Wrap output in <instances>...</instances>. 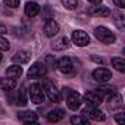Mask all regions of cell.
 Instances as JSON below:
<instances>
[{
	"label": "cell",
	"mask_w": 125,
	"mask_h": 125,
	"mask_svg": "<svg viewBox=\"0 0 125 125\" xmlns=\"http://www.w3.org/2000/svg\"><path fill=\"white\" fill-rule=\"evenodd\" d=\"M62 94L65 97V102H66V106L71 109V110H78L81 107V103H83V97L80 93L71 90V88H63L62 90Z\"/></svg>",
	"instance_id": "6da1fadb"
},
{
	"label": "cell",
	"mask_w": 125,
	"mask_h": 125,
	"mask_svg": "<svg viewBox=\"0 0 125 125\" xmlns=\"http://www.w3.org/2000/svg\"><path fill=\"white\" fill-rule=\"evenodd\" d=\"M94 35H96V38H97L99 41H102V43H104V44H112V43H115V40H116L115 34H113L109 28H106V27H97V28L94 30Z\"/></svg>",
	"instance_id": "7a4b0ae2"
},
{
	"label": "cell",
	"mask_w": 125,
	"mask_h": 125,
	"mask_svg": "<svg viewBox=\"0 0 125 125\" xmlns=\"http://www.w3.org/2000/svg\"><path fill=\"white\" fill-rule=\"evenodd\" d=\"M28 94H30L31 102L35 103V104L43 103L44 99H46V94H44V91H43L41 84H37V83H35V84H31V87L28 88Z\"/></svg>",
	"instance_id": "3957f363"
},
{
	"label": "cell",
	"mask_w": 125,
	"mask_h": 125,
	"mask_svg": "<svg viewBox=\"0 0 125 125\" xmlns=\"http://www.w3.org/2000/svg\"><path fill=\"white\" fill-rule=\"evenodd\" d=\"M43 91H44V94L49 97V100L50 102H53V103H57L59 100H60V96H59V91L56 90V87H54V84L50 81V80H44L43 81Z\"/></svg>",
	"instance_id": "277c9868"
},
{
	"label": "cell",
	"mask_w": 125,
	"mask_h": 125,
	"mask_svg": "<svg viewBox=\"0 0 125 125\" xmlns=\"http://www.w3.org/2000/svg\"><path fill=\"white\" fill-rule=\"evenodd\" d=\"M83 115L85 116V118H88V119H93V121H99V122H102V121H104V113L102 112V110H99L97 109V106H90V104H87V107L83 110Z\"/></svg>",
	"instance_id": "5b68a950"
},
{
	"label": "cell",
	"mask_w": 125,
	"mask_h": 125,
	"mask_svg": "<svg viewBox=\"0 0 125 125\" xmlns=\"http://www.w3.org/2000/svg\"><path fill=\"white\" fill-rule=\"evenodd\" d=\"M71 40H72V43H74L75 46H78V47H85V46L90 43L88 34H87L85 31H81V30L74 31L72 35H71Z\"/></svg>",
	"instance_id": "8992f818"
},
{
	"label": "cell",
	"mask_w": 125,
	"mask_h": 125,
	"mask_svg": "<svg viewBox=\"0 0 125 125\" xmlns=\"http://www.w3.org/2000/svg\"><path fill=\"white\" fill-rule=\"evenodd\" d=\"M46 74H47V66H46V63H41V62H35L28 69V77L30 78H41Z\"/></svg>",
	"instance_id": "52a82bcc"
},
{
	"label": "cell",
	"mask_w": 125,
	"mask_h": 125,
	"mask_svg": "<svg viewBox=\"0 0 125 125\" xmlns=\"http://www.w3.org/2000/svg\"><path fill=\"white\" fill-rule=\"evenodd\" d=\"M60 72L63 74H71L74 71V63H72V59L71 57H62L57 60V66H56Z\"/></svg>",
	"instance_id": "ba28073f"
},
{
	"label": "cell",
	"mask_w": 125,
	"mask_h": 125,
	"mask_svg": "<svg viewBox=\"0 0 125 125\" xmlns=\"http://www.w3.org/2000/svg\"><path fill=\"white\" fill-rule=\"evenodd\" d=\"M93 78L99 83H107L112 78V72L106 68H97L93 71Z\"/></svg>",
	"instance_id": "9c48e42d"
},
{
	"label": "cell",
	"mask_w": 125,
	"mask_h": 125,
	"mask_svg": "<svg viewBox=\"0 0 125 125\" xmlns=\"http://www.w3.org/2000/svg\"><path fill=\"white\" fill-rule=\"evenodd\" d=\"M84 102L87 103V104H90V106H99L102 102H103V99L100 97V94L96 91V90H93V91H87L85 94H84Z\"/></svg>",
	"instance_id": "30bf717a"
},
{
	"label": "cell",
	"mask_w": 125,
	"mask_h": 125,
	"mask_svg": "<svg viewBox=\"0 0 125 125\" xmlns=\"http://www.w3.org/2000/svg\"><path fill=\"white\" fill-rule=\"evenodd\" d=\"M59 32V24L53 19H47L44 24V34L47 37H54Z\"/></svg>",
	"instance_id": "8fae6325"
},
{
	"label": "cell",
	"mask_w": 125,
	"mask_h": 125,
	"mask_svg": "<svg viewBox=\"0 0 125 125\" xmlns=\"http://www.w3.org/2000/svg\"><path fill=\"white\" fill-rule=\"evenodd\" d=\"M18 119L24 124H35L37 122V113L31 110H24L18 113Z\"/></svg>",
	"instance_id": "7c38bea8"
},
{
	"label": "cell",
	"mask_w": 125,
	"mask_h": 125,
	"mask_svg": "<svg viewBox=\"0 0 125 125\" xmlns=\"http://www.w3.org/2000/svg\"><path fill=\"white\" fill-rule=\"evenodd\" d=\"M69 46H71V41H69L68 37H60V38H57L54 43H52V49L56 50V52L66 50V49H69Z\"/></svg>",
	"instance_id": "4fadbf2b"
},
{
	"label": "cell",
	"mask_w": 125,
	"mask_h": 125,
	"mask_svg": "<svg viewBox=\"0 0 125 125\" xmlns=\"http://www.w3.org/2000/svg\"><path fill=\"white\" fill-rule=\"evenodd\" d=\"M96 91L100 94V97L103 99V100H109L113 94H116V88L115 87H109V85H102V87H99V88H96Z\"/></svg>",
	"instance_id": "5bb4252c"
},
{
	"label": "cell",
	"mask_w": 125,
	"mask_h": 125,
	"mask_svg": "<svg viewBox=\"0 0 125 125\" xmlns=\"http://www.w3.org/2000/svg\"><path fill=\"white\" fill-rule=\"evenodd\" d=\"M24 10H25V15H27L28 18H34V16L38 15L40 6H38V3H35V2H28V3L25 5Z\"/></svg>",
	"instance_id": "9a60e30c"
},
{
	"label": "cell",
	"mask_w": 125,
	"mask_h": 125,
	"mask_svg": "<svg viewBox=\"0 0 125 125\" xmlns=\"http://www.w3.org/2000/svg\"><path fill=\"white\" fill-rule=\"evenodd\" d=\"M30 57H31V54L28 53V52H25V50H21V52H18L13 57H12V60L15 62V63H19V65H22V63H27V62H30Z\"/></svg>",
	"instance_id": "2e32d148"
},
{
	"label": "cell",
	"mask_w": 125,
	"mask_h": 125,
	"mask_svg": "<svg viewBox=\"0 0 125 125\" xmlns=\"http://www.w3.org/2000/svg\"><path fill=\"white\" fill-rule=\"evenodd\" d=\"M16 87V81L13 78H0V90H5V91H10Z\"/></svg>",
	"instance_id": "e0dca14e"
},
{
	"label": "cell",
	"mask_w": 125,
	"mask_h": 125,
	"mask_svg": "<svg viewBox=\"0 0 125 125\" xmlns=\"http://www.w3.org/2000/svg\"><path fill=\"white\" fill-rule=\"evenodd\" d=\"M63 116H65L63 109H53V110H50L47 113V121L49 122H57V121H60Z\"/></svg>",
	"instance_id": "ac0fdd59"
},
{
	"label": "cell",
	"mask_w": 125,
	"mask_h": 125,
	"mask_svg": "<svg viewBox=\"0 0 125 125\" xmlns=\"http://www.w3.org/2000/svg\"><path fill=\"white\" fill-rule=\"evenodd\" d=\"M90 15L99 16V18H106V16L110 15V10H109V8H106V6H97V8H93V9L90 10Z\"/></svg>",
	"instance_id": "d6986e66"
},
{
	"label": "cell",
	"mask_w": 125,
	"mask_h": 125,
	"mask_svg": "<svg viewBox=\"0 0 125 125\" xmlns=\"http://www.w3.org/2000/svg\"><path fill=\"white\" fill-rule=\"evenodd\" d=\"M6 75L9 77V78H19L21 75H22V68L19 66V65H12V66H9L8 69H6Z\"/></svg>",
	"instance_id": "ffe728a7"
},
{
	"label": "cell",
	"mask_w": 125,
	"mask_h": 125,
	"mask_svg": "<svg viewBox=\"0 0 125 125\" xmlns=\"http://www.w3.org/2000/svg\"><path fill=\"white\" fill-rule=\"evenodd\" d=\"M112 65L116 71L119 72H125V60L122 57H113L112 59Z\"/></svg>",
	"instance_id": "44dd1931"
},
{
	"label": "cell",
	"mask_w": 125,
	"mask_h": 125,
	"mask_svg": "<svg viewBox=\"0 0 125 125\" xmlns=\"http://www.w3.org/2000/svg\"><path fill=\"white\" fill-rule=\"evenodd\" d=\"M16 103L21 104V106H25V104L28 103V100H27V97H25V88H21L19 93L16 94Z\"/></svg>",
	"instance_id": "7402d4cb"
},
{
	"label": "cell",
	"mask_w": 125,
	"mask_h": 125,
	"mask_svg": "<svg viewBox=\"0 0 125 125\" xmlns=\"http://www.w3.org/2000/svg\"><path fill=\"white\" fill-rule=\"evenodd\" d=\"M71 122L75 124V125H87V124L90 122V119L85 118L84 115H83V116H72V118H71Z\"/></svg>",
	"instance_id": "603a6c76"
},
{
	"label": "cell",
	"mask_w": 125,
	"mask_h": 125,
	"mask_svg": "<svg viewBox=\"0 0 125 125\" xmlns=\"http://www.w3.org/2000/svg\"><path fill=\"white\" fill-rule=\"evenodd\" d=\"M60 2L63 5V8H66L68 10H74L78 6V0H60Z\"/></svg>",
	"instance_id": "cb8c5ba5"
},
{
	"label": "cell",
	"mask_w": 125,
	"mask_h": 125,
	"mask_svg": "<svg viewBox=\"0 0 125 125\" xmlns=\"http://www.w3.org/2000/svg\"><path fill=\"white\" fill-rule=\"evenodd\" d=\"M46 66H52V68H56L57 66V60L53 57V56H46Z\"/></svg>",
	"instance_id": "d4e9b609"
},
{
	"label": "cell",
	"mask_w": 125,
	"mask_h": 125,
	"mask_svg": "<svg viewBox=\"0 0 125 125\" xmlns=\"http://www.w3.org/2000/svg\"><path fill=\"white\" fill-rule=\"evenodd\" d=\"M10 49V44L6 38H3L2 35H0V50H9Z\"/></svg>",
	"instance_id": "484cf974"
},
{
	"label": "cell",
	"mask_w": 125,
	"mask_h": 125,
	"mask_svg": "<svg viewBox=\"0 0 125 125\" xmlns=\"http://www.w3.org/2000/svg\"><path fill=\"white\" fill-rule=\"evenodd\" d=\"M3 2H5V5H8L9 8H18L19 6V0H3Z\"/></svg>",
	"instance_id": "4316f807"
},
{
	"label": "cell",
	"mask_w": 125,
	"mask_h": 125,
	"mask_svg": "<svg viewBox=\"0 0 125 125\" xmlns=\"http://www.w3.org/2000/svg\"><path fill=\"white\" fill-rule=\"evenodd\" d=\"M115 121H116L119 125H122V124L125 122V113H122V112H121V113H116V115H115Z\"/></svg>",
	"instance_id": "83f0119b"
},
{
	"label": "cell",
	"mask_w": 125,
	"mask_h": 125,
	"mask_svg": "<svg viewBox=\"0 0 125 125\" xmlns=\"http://www.w3.org/2000/svg\"><path fill=\"white\" fill-rule=\"evenodd\" d=\"M115 16H116V24H118V27H119L121 30H124V24H122V21H124V16H122V15H119V13H116Z\"/></svg>",
	"instance_id": "f1b7e54d"
},
{
	"label": "cell",
	"mask_w": 125,
	"mask_h": 125,
	"mask_svg": "<svg viewBox=\"0 0 125 125\" xmlns=\"http://www.w3.org/2000/svg\"><path fill=\"white\" fill-rule=\"evenodd\" d=\"M113 3L118 8H125V0H113Z\"/></svg>",
	"instance_id": "f546056e"
},
{
	"label": "cell",
	"mask_w": 125,
	"mask_h": 125,
	"mask_svg": "<svg viewBox=\"0 0 125 125\" xmlns=\"http://www.w3.org/2000/svg\"><path fill=\"white\" fill-rule=\"evenodd\" d=\"M6 32H8V27L0 22V34H6Z\"/></svg>",
	"instance_id": "4dcf8cb0"
},
{
	"label": "cell",
	"mask_w": 125,
	"mask_h": 125,
	"mask_svg": "<svg viewBox=\"0 0 125 125\" xmlns=\"http://www.w3.org/2000/svg\"><path fill=\"white\" fill-rule=\"evenodd\" d=\"M90 3H93V5H100L102 3V0H88Z\"/></svg>",
	"instance_id": "1f68e13d"
},
{
	"label": "cell",
	"mask_w": 125,
	"mask_h": 125,
	"mask_svg": "<svg viewBox=\"0 0 125 125\" xmlns=\"http://www.w3.org/2000/svg\"><path fill=\"white\" fill-rule=\"evenodd\" d=\"M93 60H96V62H99V63H103V59H100V57H93Z\"/></svg>",
	"instance_id": "d6a6232c"
},
{
	"label": "cell",
	"mask_w": 125,
	"mask_h": 125,
	"mask_svg": "<svg viewBox=\"0 0 125 125\" xmlns=\"http://www.w3.org/2000/svg\"><path fill=\"white\" fill-rule=\"evenodd\" d=\"M0 62H2V50H0Z\"/></svg>",
	"instance_id": "836d02e7"
}]
</instances>
